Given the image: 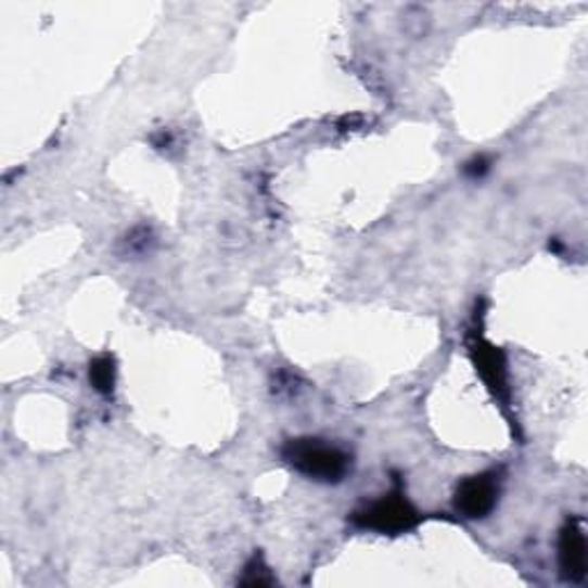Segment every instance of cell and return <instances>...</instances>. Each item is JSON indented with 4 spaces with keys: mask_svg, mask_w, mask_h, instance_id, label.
I'll use <instances>...</instances> for the list:
<instances>
[{
    "mask_svg": "<svg viewBox=\"0 0 588 588\" xmlns=\"http://www.w3.org/2000/svg\"><path fill=\"white\" fill-rule=\"evenodd\" d=\"M281 456L294 472L320 483H341L351 469V456L347 450L316 437L290 439L281 448Z\"/></svg>",
    "mask_w": 588,
    "mask_h": 588,
    "instance_id": "1",
    "label": "cell"
},
{
    "mask_svg": "<svg viewBox=\"0 0 588 588\" xmlns=\"http://www.w3.org/2000/svg\"><path fill=\"white\" fill-rule=\"evenodd\" d=\"M351 522L368 532L398 536L414 528L421 522V515L402 495H386L378 501H370L351 515Z\"/></svg>",
    "mask_w": 588,
    "mask_h": 588,
    "instance_id": "2",
    "label": "cell"
},
{
    "mask_svg": "<svg viewBox=\"0 0 588 588\" xmlns=\"http://www.w3.org/2000/svg\"><path fill=\"white\" fill-rule=\"evenodd\" d=\"M499 476L487 472L464 478L456 489L458 513L469 520H483L497 508Z\"/></svg>",
    "mask_w": 588,
    "mask_h": 588,
    "instance_id": "3",
    "label": "cell"
},
{
    "mask_svg": "<svg viewBox=\"0 0 588 588\" xmlns=\"http://www.w3.org/2000/svg\"><path fill=\"white\" fill-rule=\"evenodd\" d=\"M559 565L563 579L579 584L588 571V545L584 534V522L579 517L567 520L559 536Z\"/></svg>",
    "mask_w": 588,
    "mask_h": 588,
    "instance_id": "4",
    "label": "cell"
},
{
    "mask_svg": "<svg viewBox=\"0 0 588 588\" xmlns=\"http://www.w3.org/2000/svg\"><path fill=\"white\" fill-rule=\"evenodd\" d=\"M472 357L483 375L485 384L495 391L497 396L508 394V382H506V357L503 351L495 345H489L483 338H476L472 345Z\"/></svg>",
    "mask_w": 588,
    "mask_h": 588,
    "instance_id": "5",
    "label": "cell"
},
{
    "mask_svg": "<svg viewBox=\"0 0 588 588\" xmlns=\"http://www.w3.org/2000/svg\"><path fill=\"white\" fill-rule=\"evenodd\" d=\"M90 384L102 396H111L115 388V359L102 355L90 361Z\"/></svg>",
    "mask_w": 588,
    "mask_h": 588,
    "instance_id": "6",
    "label": "cell"
},
{
    "mask_svg": "<svg viewBox=\"0 0 588 588\" xmlns=\"http://www.w3.org/2000/svg\"><path fill=\"white\" fill-rule=\"evenodd\" d=\"M273 581H277V579H273V575L269 573V567L265 565L263 557H258V554L246 563L244 575L240 579V584H244V586H269Z\"/></svg>",
    "mask_w": 588,
    "mask_h": 588,
    "instance_id": "7",
    "label": "cell"
},
{
    "mask_svg": "<svg viewBox=\"0 0 588 588\" xmlns=\"http://www.w3.org/2000/svg\"><path fill=\"white\" fill-rule=\"evenodd\" d=\"M487 170H489V162L485 159V156H478V159L469 162V164L464 166V172H466V175H472V178H481V175H485Z\"/></svg>",
    "mask_w": 588,
    "mask_h": 588,
    "instance_id": "8",
    "label": "cell"
}]
</instances>
